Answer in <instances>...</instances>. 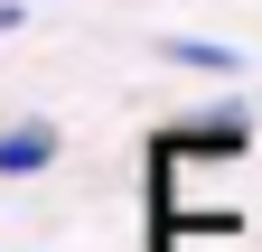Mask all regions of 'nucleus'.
<instances>
[{
  "mask_svg": "<svg viewBox=\"0 0 262 252\" xmlns=\"http://www.w3.org/2000/svg\"><path fill=\"white\" fill-rule=\"evenodd\" d=\"M253 149V121L225 103V112H206V121H178V131H159V168H225V159H244Z\"/></svg>",
  "mask_w": 262,
  "mask_h": 252,
  "instance_id": "f257e3e1",
  "label": "nucleus"
},
{
  "mask_svg": "<svg viewBox=\"0 0 262 252\" xmlns=\"http://www.w3.org/2000/svg\"><path fill=\"white\" fill-rule=\"evenodd\" d=\"M10 28H19V0H0V38H10Z\"/></svg>",
  "mask_w": 262,
  "mask_h": 252,
  "instance_id": "20e7f679",
  "label": "nucleus"
},
{
  "mask_svg": "<svg viewBox=\"0 0 262 252\" xmlns=\"http://www.w3.org/2000/svg\"><path fill=\"white\" fill-rule=\"evenodd\" d=\"M56 159V121H10L0 131V178H38Z\"/></svg>",
  "mask_w": 262,
  "mask_h": 252,
  "instance_id": "f03ea898",
  "label": "nucleus"
},
{
  "mask_svg": "<svg viewBox=\"0 0 262 252\" xmlns=\"http://www.w3.org/2000/svg\"><path fill=\"white\" fill-rule=\"evenodd\" d=\"M159 56L169 66H196V75H244V56L215 47V38H159Z\"/></svg>",
  "mask_w": 262,
  "mask_h": 252,
  "instance_id": "7ed1b4c3",
  "label": "nucleus"
}]
</instances>
